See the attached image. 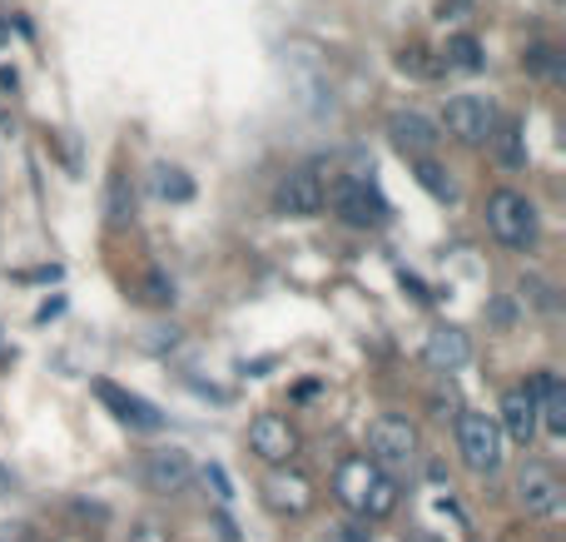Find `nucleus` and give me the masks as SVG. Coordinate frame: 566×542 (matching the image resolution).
I'll use <instances>...</instances> for the list:
<instances>
[{
  "label": "nucleus",
  "instance_id": "4",
  "mask_svg": "<svg viewBox=\"0 0 566 542\" xmlns=\"http://www.w3.org/2000/svg\"><path fill=\"white\" fill-rule=\"evenodd\" d=\"M442 129L458 145H488L492 129H497V105L488 95H452L442 110Z\"/></svg>",
  "mask_w": 566,
  "mask_h": 542
},
{
  "label": "nucleus",
  "instance_id": "6",
  "mask_svg": "<svg viewBox=\"0 0 566 542\" xmlns=\"http://www.w3.org/2000/svg\"><path fill=\"white\" fill-rule=\"evenodd\" d=\"M418 454V428L398 414H382L368 424V458L382 468H402L408 458Z\"/></svg>",
  "mask_w": 566,
  "mask_h": 542
},
{
  "label": "nucleus",
  "instance_id": "20",
  "mask_svg": "<svg viewBox=\"0 0 566 542\" xmlns=\"http://www.w3.org/2000/svg\"><path fill=\"white\" fill-rule=\"evenodd\" d=\"M522 65L537 70V75H552V80H557L562 70H566V60H562V50H557V45H532L527 55H522Z\"/></svg>",
  "mask_w": 566,
  "mask_h": 542
},
{
  "label": "nucleus",
  "instance_id": "22",
  "mask_svg": "<svg viewBox=\"0 0 566 542\" xmlns=\"http://www.w3.org/2000/svg\"><path fill=\"white\" fill-rule=\"evenodd\" d=\"M492 139H497V149H502V159H507V165H522V159H527V149H522V125H517V119H507V125H502V135L492 129Z\"/></svg>",
  "mask_w": 566,
  "mask_h": 542
},
{
  "label": "nucleus",
  "instance_id": "13",
  "mask_svg": "<svg viewBox=\"0 0 566 542\" xmlns=\"http://www.w3.org/2000/svg\"><path fill=\"white\" fill-rule=\"evenodd\" d=\"M388 135H392V145L402 149L408 159H422V155H432L438 149V125H432L428 115H418V110H398V115H388Z\"/></svg>",
  "mask_w": 566,
  "mask_h": 542
},
{
  "label": "nucleus",
  "instance_id": "2",
  "mask_svg": "<svg viewBox=\"0 0 566 542\" xmlns=\"http://www.w3.org/2000/svg\"><path fill=\"white\" fill-rule=\"evenodd\" d=\"M488 229L507 249H527L532 239H537V209H532V199L517 195V189H492L488 195Z\"/></svg>",
  "mask_w": 566,
  "mask_h": 542
},
{
  "label": "nucleus",
  "instance_id": "10",
  "mask_svg": "<svg viewBox=\"0 0 566 542\" xmlns=\"http://www.w3.org/2000/svg\"><path fill=\"white\" fill-rule=\"evenodd\" d=\"M562 478L552 473L547 463H527L522 468V478H517V498H522V508H527L532 518H547V513H557L562 508Z\"/></svg>",
  "mask_w": 566,
  "mask_h": 542
},
{
  "label": "nucleus",
  "instance_id": "23",
  "mask_svg": "<svg viewBox=\"0 0 566 542\" xmlns=\"http://www.w3.org/2000/svg\"><path fill=\"white\" fill-rule=\"evenodd\" d=\"M428 55H432V50L408 45V50H402V55H398V65H402V70H412V75H422V80H428V75H438V70H442V60H428Z\"/></svg>",
  "mask_w": 566,
  "mask_h": 542
},
{
  "label": "nucleus",
  "instance_id": "11",
  "mask_svg": "<svg viewBox=\"0 0 566 542\" xmlns=\"http://www.w3.org/2000/svg\"><path fill=\"white\" fill-rule=\"evenodd\" d=\"M502 438H512L517 448H532V438H537L542 418H537V394L532 388H512L507 398H502V418H497Z\"/></svg>",
  "mask_w": 566,
  "mask_h": 542
},
{
  "label": "nucleus",
  "instance_id": "15",
  "mask_svg": "<svg viewBox=\"0 0 566 542\" xmlns=\"http://www.w3.org/2000/svg\"><path fill=\"white\" fill-rule=\"evenodd\" d=\"M468 354H472L468 334H462V329H452V324L432 329L428 344H422V358H428L438 374H452V368H462V364H468Z\"/></svg>",
  "mask_w": 566,
  "mask_h": 542
},
{
  "label": "nucleus",
  "instance_id": "8",
  "mask_svg": "<svg viewBox=\"0 0 566 542\" xmlns=\"http://www.w3.org/2000/svg\"><path fill=\"white\" fill-rule=\"evenodd\" d=\"M323 199H328V189H323V175L313 165H303V169H289V175L279 179L274 205L283 209V215H293V219H313L323 209Z\"/></svg>",
  "mask_w": 566,
  "mask_h": 542
},
{
  "label": "nucleus",
  "instance_id": "3",
  "mask_svg": "<svg viewBox=\"0 0 566 542\" xmlns=\"http://www.w3.org/2000/svg\"><path fill=\"white\" fill-rule=\"evenodd\" d=\"M458 448L472 473H497L502 468V428L492 414H462L458 418Z\"/></svg>",
  "mask_w": 566,
  "mask_h": 542
},
{
  "label": "nucleus",
  "instance_id": "16",
  "mask_svg": "<svg viewBox=\"0 0 566 542\" xmlns=\"http://www.w3.org/2000/svg\"><path fill=\"white\" fill-rule=\"evenodd\" d=\"M532 394H537V418H542V424H547L552 434H566V394H562V378L542 368L537 384H532Z\"/></svg>",
  "mask_w": 566,
  "mask_h": 542
},
{
  "label": "nucleus",
  "instance_id": "19",
  "mask_svg": "<svg viewBox=\"0 0 566 542\" xmlns=\"http://www.w3.org/2000/svg\"><path fill=\"white\" fill-rule=\"evenodd\" d=\"M155 189H159V199H175V205H185V199L195 195V185L185 179V169H169V165L155 169Z\"/></svg>",
  "mask_w": 566,
  "mask_h": 542
},
{
  "label": "nucleus",
  "instance_id": "26",
  "mask_svg": "<svg viewBox=\"0 0 566 542\" xmlns=\"http://www.w3.org/2000/svg\"><path fill=\"white\" fill-rule=\"evenodd\" d=\"M333 542H373V533H368V528H358V523H348V528H338V533H333Z\"/></svg>",
  "mask_w": 566,
  "mask_h": 542
},
{
  "label": "nucleus",
  "instance_id": "9",
  "mask_svg": "<svg viewBox=\"0 0 566 542\" xmlns=\"http://www.w3.org/2000/svg\"><path fill=\"white\" fill-rule=\"evenodd\" d=\"M95 398L109 408V414L119 418V424H129V428H145V434H149V428H159V424H165V414H159V408L149 404V398L129 394V388L109 384V378H99V384H95Z\"/></svg>",
  "mask_w": 566,
  "mask_h": 542
},
{
  "label": "nucleus",
  "instance_id": "5",
  "mask_svg": "<svg viewBox=\"0 0 566 542\" xmlns=\"http://www.w3.org/2000/svg\"><path fill=\"white\" fill-rule=\"evenodd\" d=\"M333 209H338L343 225H353V229H378V225H388V215H392L388 199L378 195V185H368L363 175L333 185Z\"/></svg>",
  "mask_w": 566,
  "mask_h": 542
},
{
  "label": "nucleus",
  "instance_id": "21",
  "mask_svg": "<svg viewBox=\"0 0 566 542\" xmlns=\"http://www.w3.org/2000/svg\"><path fill=\"white\" fill-rule=\"evenodd\" d=\"M418 185H422V189H428V195H438V199H452V195H458V189H452V179H448V175H442V169H438V165H432V159H428V155H422V159H418Z\"/></svg>",
  "mask_w": 566,
  "mask_h": 542
},
{
  "label": "nucleus",
  "instance_id": "25",
  "mask_svg": "<svg viewBox=\"0 0 566 542\" xmlns=\"http://www.w3.org/2000/svg\"><path fill=\"white\" fill-rule=\"evenodd\" d=\"M129 542H169V533L159 523H139L135 533H129Z\"/></svg>",
  "mask_w": 566,
  "mask_h": 542
},
{
  "label": "nucleus",
  "instance_id": "17",
  "mask_svg": "<svg viewBox=\"0 0 566 542\" xmlns=\"http://www.w3.org/2000/svg\"><path fill=\"white\" fill-rule=\"evenodd\" d=\"M105 225H109V229H129V225H135V189H129V175H125V169H115V179H109Z\"/></svg>",
  "mask_w": 566,
  "mask_h": 542
},
{
  "label": "nucleus",
  "instance_id": "7",
  "mask_svg": "<svg viewBox=\"0 0 566 542\" xmlns=\"http://www.w3.org/2000/svg\"><path fill=\"white\" fill-rule=\"evenodd\" d=\"M249 448H254L269 468L293 463V458H298V428L283 414H259L254 424H249Z\"/></svg>",
  "mask_w": 566,
  "mask_h": 542
},
{
  "label": "nucleus",
  "instance_id": "14",
  "mask_svg": "<svg viewBox=\"0 0 566 542\" xmlns=\"http://www.w3.org/2000/svg\"><path fill=\"white\" fill-rule=\"evenodd\" d=\"M189 478H195V463H189L185 448H155V454H145L149 493H179Z\"/></svg>",
  "mask_w": 566,
  "mask_h": 542
},
{
  "label": "nucleus",
  "instance_id": "12",
  "mask_svg": "<svg viewBox=\"0 0 566 542\" xmlns=\"http://www.w3.org/2000/svg\"><path fill=\"white\" fill-rule=\"evenodd\" d=\"M264 503L274 508V513H289V518H303L313 508V483L303 473H289V468H274V473L264 478Z\"/></svg>",
  "mask_w": 566,
  "mask_h": 542
},
{
  "label": "nucleus",
  "instance_id": "24",
  "mask_svg": "<svg viewBox=\"0 0 566 542\" xmlns=\"http://www.w3.org/2000/svg\"><path fill=\"white\" fill-rule=\"evenodd\" d=\"M145 304H159V309H165V304H175V284H169V279L159 274V269L145 279Z\"/></svg>",
  "mask_w": 566,
  "mask_h": 542
},
{
  "label": "nucleus",
  "instance_id": "18",
  "mask_svg": "<svg viewBox=\"0 0 566 542\" xmlns=\"http://www.w3.org/2000/svg\"><path fill=\"white\" fill-rule=\"evenodd\" d=\"M442 65L448 70H462V75H472V70H482V45L472 35H452L448 45H442Z\"/></svg>",
  "mask_w": 566,
  "mask_h": 542
},
{
  "label": "nucleus",
  "instance_id": "1",
  "mask_svg": "<svg viewBox=\"0 0 566 542\" xmlns=\"http://www.w3.org/2000/svg\"><path fill=\"white\" fill-rule=\"evenodd\" d=\"M333 493H338V503L358 518H388L392 508H398V483H392L388 468L373 463L368 454L343 458L338 473H333Z\"/></svg>",
  "mask_w": 566,
  "mask_h": 542
}]
</instances>
